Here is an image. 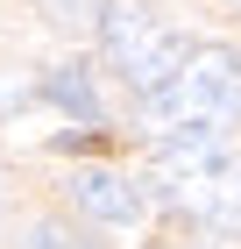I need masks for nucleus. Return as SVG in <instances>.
I'll return each mask as SVG.
<instances>
[{
  "label": "nucleus",
  "instance_id": "obj_1",
  "mask_svg": "<svg viewBox=\"0 0 241 249\" xmlns=\"http://www.w3.org/2000/svg\"><path fill=\"white\" fill-rule=\"evenodd\" d=\"M142 121L163 128H234L241 121V50L234 43H192L185 64L142 93Z\"/></svg>",
  "mask_w": 241,
  "mask_h": 249
},
{
  "label": "nucleus",
  "instance_id": "obj_2",
  "mask_svg": "<svg viewBox=\"0 0 241 249\" xmlns=\"http://www.w3.org/2000/svg\"><path fill=\"white\" fill-rule=\"evenodd\" d=\"M99 50H107V64L121 78H128L135 93H149V86H163L177 64H185V29H170L156 7H142V0H107V15H99Z\"/></svg>",
  "mask_w": 241,
  "mask_h": 249
},
{
  "label": "nucleus",
  "instance_id": "obj_3",
  "mask_svg": "<svg viewBox=\"0 0 241 249\" xmlns=\"http://www.w3.org/2000/svg\"><path fill=\"white\" fill-rule=\"evenodd\" d=\"M234 164V142H227V128H163L156 135V150H149V192L163 199V207L192 213L199 207V192L213 185V178Z\"/></svg>",
  "mask_w": 241,
  "mask_h": 249
},
{
  "label": "nucleus",
  "instance_id": "obj_4",
  "mask_svg": "<svg viewBox=\"0 0 241 249\" xmlns=\"http://www.w3.org/2000/svg\"><path fill=\"white\" fill-rule=\"evenodd\" d=\"M149 178H128V171H107V164H85V171H71V207L85 213V221H99V228H142L149 213Z\"/></svg>",
  "mask_w": 241,
  "mask_h": 249
},
{
  "label": "nucleus",
  "instance_id": "obj_5",
  "mask_svg": "<svg viewBox=\"0 0 241 249\" xmlns=\"http://www.w3.org/2000/svg\"><path fill=\"white\" fill-rule=\"evenodd\" d=\"M192 221H199V228H213V235H241V157H234V164H227V171L199 192Z\"/></svg>",
  "mask_w": 241,
  "mask_h": 249
},
{
  "label": "nucleus",
  "instance_id": "obj_6",
  "mask_svg": "<svg viewBox=\"0 0 241 249\" xmlns=\"http://www.w3.org/2000/svg\"><path fill=\"white\" fill-rule=\"evenodd\" d=\"M43 93H50L57 107H71V114L85 121V128H99V121H107V114H99V93H93V78H85V64H57V71L43 78Z\"/></svg>",
  "mask_w": 241,
  "mask_h": 249
},
{
  "label": "nucleus",
  "instance_id": "obj_7",
  "mask_svg": "<svg viewBox=\"0 0 241 249\" xmlns=\"http://www.w3.org/2000/svg\"><path fill=\"white\" fill-rule=\"evenodd\" d=\"M36 7H43L50 29H64V36H85V29L99 36V15H107V0H36Z\"/></svg>",
  "mask_w": 241,
  "mask_h": 249
},
{
  "label": "nucleus",
  "instance_id": "obj_8",
  "mask_svg": "<svg viewBox=\"0 0 241 249\" xmlns=\"http://www.w3.org/2000/svg\"><path fill=\"white\" fill-rule=\"evenodd\" d=\"M29 249H93V242H78V235L57 228V221H36V228H29Z\"/></svg>",
  "mask_w": 241,
  "mask_h": 249
}]
</instances>
